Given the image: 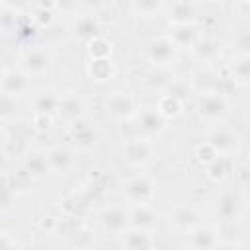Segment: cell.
<instances>
[{
	"label": "cell",
	"mask_w": 250,
	"mask_h": 250,
	"mask_svg": "<svg viewBox=\"0 0 250 250\" xmlns=\"http://www.w3.org/2000/svg\"><path fill=\"white\" fill-rule=\"evenodd\" d=\"M197 113L209 123H221L229 113V100L221 92H205L195 102Z\"/></svg>",
	"instance_id": "cell-1"
},
{
	"label": "cell",
	"mask_w": 250,
	"mask_h": 250,
	"mask_svg": "<svg viewBox=\"0 0 250 250\" xmlns=\"http://www.w3.org/2000/svg\"><path fill=\"white\" fill-rule=\"evenodd\" d=\"M207 145L215 150V154L230 156V154H234V152L238 150V146H240V137H238V133H236L234 129L219 125V127H215V129L209 133Z\"/></svg>",
	"instance_id": "cell-2"
},
{
	"label": "cell",
	"mask_w": 250,
	"mask_h": 250,
	"mask_svg": "<svg viewBox=\"0 0 250 250\" xmlns=\"http://www.w3.org/2000/svg\"><path fill=\"white\" fill-rule=\"evenodd\" d=\"M123 193L135 205H148V201L154 195V184L146 176H135L127 180V184L123 186Z\"/></svg>",
	"instance_id": "cell-3"
},
{
	"label": "cell",
	"mask_w": 250,
	"mask_h": 250,
	"mask_svg": "<svg viewBox=\"0 0 250 250\" xmlns=\"http://www.w3.org/2000/svg\"><path fill=\"white\" fill-rule=\"evenodd\" d=\"M178 45L172 41V37H156L146 45V55L156 66H164L176 59Z\"/></svg>",
	"instance_id": "cell-4"
},
{
	"label": "cell",
	"mask_w": 250,
	"mask_h": 250,
	"mask_svg": "<svg viewBox=\"0 0 250 250\" xmlns=\"http://www.w3.org/2000/svg\"><path fill=\"white\" fill-rule=\"evenodd\" d=\"M188 240L193 250H215L219 242V232L209 225H197L188 230Z\"/></svg>",
	"instance_id": "cell-5"
},
{
	"label": "cell",
	"mask_w": 250,
	"mask_h": 250,
	"mask_svg": "<svg viewBox=\"0 0 250 250\" xmlns=\"http://www.w3.org/2000/svg\"><path fill=\"white\" fill-rule=\"evenodd\" d=\"M29 88V80L27 74L16 68H6L2 74V96H10L16 98L20 94H23Z\"/></svg>",
	"instance_id": "cell-6"
},
{
	"label": "cell",
	"mask_w": 250,
	"mask_h": 250,
	"mask_svg": "<svg viewBox=\"0 0 250 250\" xmlns=\"http://www.w3.org/2000/svg\"><path fill=\"white\" fill-rule=\"evenodd\" d=\"M102 225L107 232L123 234L129 225V213L121 207H107L102 215Z\"/></svg>",
	"instance_id": "cell-7"
},
{
	"label": "cell",
	"mask_w": 250,
	"mask_h": 250,
	"mask_svg": "<svg viewBox=\"0 0 250 250\" xmlns=\"http://www.w3.org/2000/svg\"><path fill=\"white\" fill-rule=\"evenodd\" d=\"M240 207H242V199L236 191H225L217 199V215L223 221H236Z\"/></svg>",
	"instance_id": "cell-8"
},
{
	"label": "cell",
	"mask_w": 250,
	"mask_h": 250,
	"mask_svg": "<svg viewBox=\"0 0 250 250\" xmlns=\"http://www.w3.org/2000/svg\"><path fill=\"white\" fill-rule=\"evenodd\" d=\"M164 115L158 111V107H143L139 111V129L152 135L160 133L164 129Z\"/></svg>",
	"instance_id": "cell-9"
},
{
	"label": "cell",
	"mask_w": 250,
	"mask_h": 250,
	"mask_svg": "<svg viewBox=\"0 0 250 250\" xmlns=\"http://www.w3.org/2000/svg\"><path fill=\"white\" fill-rule=\"evenodd\" d=\"M148 156H150V146L145 139H131L125 143L123 158L129 164H143Z\"/></svg>",
	"instance_id": "cell-10"
},
{
	"label": "cell",
	"mask_w": 250,
	"mask_h": 250,
	"mask_svg": "<svg viewBox=\"0 0 250 250\" xmlns=\"http://www.w3.org/2000/svg\"><path fill=\"white\" fill-rule=\"evenodd\" d=\"M123 246H127V250H150L152 246L150 232L133 227L123 232Z\"/></svg>",
	"instance_id": "cell-11"
},
{
	"label": "cell",
	"mask_w": 250,
	"mask_h": 250,
	"mask_svg": "<svg viewBox=\"0 0 250 250\" xmlns=\"http://www.w3.org/2000/svg\"><path fill=\"white\" fill-rule=\"evenodd\" d=\"M23 68L27 74H43L49 68V57L45 51L31 49L23 55Z\"/></svg>",
	"instance_id": "cell-12"
},
{
	"label": "cell",
	"mask_w": 250,
	"mask_h": 250,
	"mask_svg": "<svg viewBox=\"0 0 250 250\" xmlns=\"http://www.w3.org/2000/svg\"><path fill=\"white\" fill-rule=\"evenodd\" d=\"M154 211L150 205H135V209L129 213V223L135 227V229H143V230H148L154 227Z\"/></svg>",
	"instance_id": "cell-13"
},
{
	"label": "cell",
	"mask_w": 250,
	"mask_h": 250,
	"mask_svg": "<svg viewBox=\"0 0 250 250\" xmlns=\"http://www.w3.org/2000/svg\"><path fill=\"white\" fill-rule=\"evenodd\" d=\"M107 107L113 115H119V117H125L131 113L133 109V98L127 96L125 92H115L109 100H107Z\"/></svg>",
	"instance_id": "cell-14"
},
{
	"label": "cell",
	"mask_w": 250,
	"mask_h": 250,
	"mask_svg": "<svg viewBox=\"0 0 250 250\" xmlns=\"http://www.w3.org/2000/svg\"><path fill=\"white\" fill-rule=\"evenodd\" d=\"M57 109H59L61 117H64V119H68V121H74V119H78V117L82 115L84 105H82V102H80L78 98L66 96V98L59 100V107H57Z\"/></svg>",
	"instance_id": "cell-15"
},
{
	"label": "cell",
	"mask_w": 250,
	"mask_h": 250,
	"mask_svg": "<svg viewBox=\"0 0 250 250\" xmlns=\"http://www.w3.org/2000/svg\"><path fill=\"white\" fill-rule=\"evenodd\" d=\"M47 158H49V166L51 170H57V172H66L72 164V156L66 148L62 146H57V148H51L47 152Z\"/></svg>",
	"instance_id": "cell-16"
},
{
	"label": "cell",
	"mask_w": 250,
	"mask_h": 250,
	"mask_svg": "<svg viewBox=\"0 0 250 250\" xmlns=\"http://www.w3.org/2000/svg\"><path fill=\"white\" fill-rule=\"evenodd\" d=\"M25 170L31 176H43L47 170H51L47 154H43V152H29L27 158H25Z\"/></svg>",
	"instance_id": "cell-17"
},
{
	"label": "cell",
	"mask_w": 250,
	"mask_h": 250,
	"mask_svg": "<svg viewBox=\"0 0 250 250\" xmlns=\"http://www.w3.org/2000/svg\"><path fill=\"white\" fill-rule=\"evenodd\" d=\"M230 72L236 82L250 84V55H240L236 61H232Z\"/></svg>",
	"instance_id": "cell-18"
},
{
	"label": "cell",
	"mask_w": 250,
	"mask_h": 250,
	"mask_svg": "<svg viewBox=\"0 0 250 250\" xmlns=\"http://www.w3.org/2000/svg\"><path fill=\"white\" fill-rule=\"evenodd\" d=\"M33 107H35V111L39 115H47L49 111H53V109L59 107V100L51 92H39L33 98Z\"/></svg>",
	"instance_id": "cell-19"
},
{
	"label": "cell",
	"mask_w": 250,
	"mask_h": 250,
	"mask_svg": "<svg viewBox=\"0 0 250 250\" xmlns=\"http://www.w3.org/2000/svg\"><path fill=\"white\" fill-rule=\"evenodd\" d=\"M96 31H98V21L90 16H82L74 23V33L80 35L82 39H92L96 35Z\"/></svg>",
	"instance_id": "cell-20"
},
{
	"label": "cell",
	"mask_w": 250,
	"mask_h": 250,
	"mask_svg": "<svg viewBox=\"0 0 250 250\" xmlns=\"http://www.w3.org/2000/svg\"><path fill=\"white\" fill-rule=\"evenodd\" d=\"M195 53H197L199 59L209 61V59H215L219 55V47H217V43L213 39H201L197 43V47H195Z\"/></svg>",
	"instance_id": "cell-21"
},
{
	"label": "cell",
	"mask_w": 250,
	"mask_h": 250,
	"mask_svg": "<svg viewBox=\"0 0 250 250\" xmlns=\"http://www.w3.org/2000/svg\"><path fill=\"white\" fill-rule=\"evenodd\" d=\"M90 72L96 80H105V78L111 76V64L105 59H96V61H92Z\"/></svg>",
	"instance_id": "cell-22"
},
{
	"label": "cell",
	"mask_w": 250,
	"mask_h": 250,
	"mask_svg": "<svg viewBox=\"0 0 250 250\" xmlns=\"http://www.w3.org/2000/svg\"><path fill=\"white\" fill-rule=\"evenodd\" d=\"M74 139H76V143H78L82 148H90V146L96 143V133H94L92 129H80V131H76Z\"/></svg>",
	"instance_id": "cell-23"
},
{
	"label": "cell",
	"mask_w": 250,
	"mask_h": 250,
	"mask_svg": "<svg viewBox=\"0 0 250 250\" xmlns=\"http://www.w3.org/2000/svg\"><path fill=\"white\" fill-rule=\"evenodd\" d=\"M236 49L240 51V55H250V29H242L236 33L234 37Z\"/></svg>",
	"instance_id": "cell-24"
},
{
	"label": "cell",
	"mask_w": 250,
	"mask_h": 250,
	"mask_svg": "<svg viewBox=\"0 0 250 250\" xmlns=\"http://www.w3.org/2000/svg\"><path fill=\"white\" fill-rule=\"evenodd\" d=\"M242 250H250V242H246V244L242 246Z\"/></svg>",
	"instance_id": "cell-25"
}]
</instances>
